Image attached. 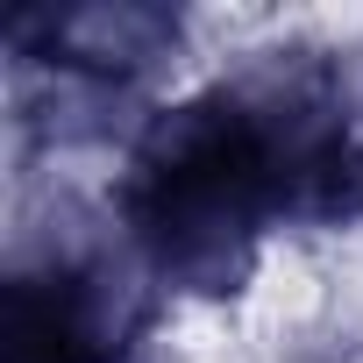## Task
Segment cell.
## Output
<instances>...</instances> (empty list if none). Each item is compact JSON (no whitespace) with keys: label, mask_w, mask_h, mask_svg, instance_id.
Here are the masks:
<instances>
[{"label":"cell","mask_w":363,"mask_h":363,"mask_svg":"<svg viewBox=\"0 0 363 363\" xmlns=\"http://www.w3.org/2000/svg\"><path fill=\"white\" fill-rule=\"evenodd\" d=\"M121 228L157 285L235 292L278 221H363V135L313 50H278L235 79L171 100L128 143Z\"/></svg>","instance_id":"cell-1"},{"label":"cell","mask_w":363,"mask_h":363,"mask_svg":"<svg viewBox=\"0 0 363 363\" xmlns=\"http://www.w3.org/2000/svg\"><path fill=\"white\" fill-rule=\"evenodd\" d=\"M150 299L100 250H36L0 278V363H135Z\"/></svg>","instance_id":"cell-2"},{"label":"cell","mask_w":363,"mask_h":363,"mask_svg":"<svg viewBox=\"0 0 363 363\" xmlns=\"http://www.w3.org/2000/svg\"><path fill=\"white\" fill-rule=\"evenodd\" d=\"M0 36H8V65L22 86L57 79V93L121 100L171 57L178 15L164 8H15L0 22Z\"/></svg>","instance_id":"cell-3"}]
</instances>
